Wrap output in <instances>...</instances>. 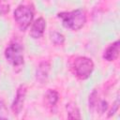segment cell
Listing matches in <instances>:
<instances>
[{"mask_svg":"<svg viewBox=\"0 0 120 120\" xmlns=\"http://www.w3.org/2000/svg\"><path fill=\"white\" fill-rule=\"evenodd\" d=\"M57 17L62 21L63 25L73 31L80 30L86 22V14L82 9H75L72 11L59 12Z\"/></svg>","mask_w":120,"mask_h":120,"instance_id":"cell-1","label":"cell"},{"mask_svg":"<svg viewBox=\"0 0 120 120\" xmlns=\"http://www.w3.org/2000/svg\"><path fill=\"white\" fill-rule=\"evenodd\" d=\"M71 68L76 77L81 80H86L94 70V63L88 57L78 56L73 60Z\"/></svg>","mask_w":120,"mask_h":120,"instance_id":"cell-2","label":"cell"},{"mask_svg":"<svg viewBox=\"0 0 120 120\" xmlns=\"http://www.w3.org/2000/svg\"><path fill=\"white\" fill-rule=\"evenodd\" d=\"M13 17L19 28L22 31H25L33 21L34 12L30 7L21 5L18 8H16V9L14 10Z\"/></svg>","mask_w":120,"mask_h":120,"instance_id":"cell-3","label":"cell"},{"mask_svg":"<svg viewBox=\"0 0 120 120\" xmlns=\"http://www.w3.org/2000/svg\"><path fill=\"white\" fill-rule=\"evenodd\" d=\"M5 57L7 61L14 68H20L24 63L23 47L19 43H10L5 50Z\"/></svg>","mask_w":120,"mask_h":120,"instance_id":"cell-4","label":"cell"},{"mask_svg":"<svg viewBox=\"0 0 120 120\" xmlns=\"http://www.w3.org/2000/svg\"><path fill=\"white\" fill-rule=\"evenodd\" d=\"M26 93H27V86L26 84H21L16 92V96L15 98L11 104V111L14 114H19L23 107L24 104V100H25V97H26Z\"/></svg>","mask_w":120,"mask_h":120,"instance_id":"cell-5","label":"cell"},{"mask_svg":"<svg viewBox=\"0 0 120 120\" xmlns=\"http://www.w3.org/2000/svg\"><path fill=\"white\" fill-rule=\"evenodd\" d=\"M89 109L92 112L98 111L99 113H103L107 111L108 109V103L106 100L104 99H99L98 96V92L97 90H93V92L90 94L89 96Z\"/></svg>","mask_w":120,"mask_h":120,"instance_id":"cell-6","label":"cell"},{"mask_svg":"<svg viewBox=\"0 0 120 120\" xmlns=\"http://www.w3.org/2000/svg\"><path fill=\"white\" fill-rule=\"evenodd\" d=\"M50 69H51V64L48 61L40 62L36 70V80L42 84L46 83L49 77Z\"/></svg>","mask_w":120,"mask_h":120,"instance_id":"cell-7","label":"cell"},{"mask_svg":"<svg viewBox=\"0 0 120 120\" xmlns=\"http://www.w3.org/2000/svg\"><path fill=\"white\" fill-rule=\"evenodd\" d=\"M45 28H46V21L44 20V18L39 17L32 23L29 35L31 36V38L35 39L39 38L42 37Z\"/></svg>","mask_w":120,"mask_h":120,"instance_id":"cell-8","label":"cell"},{"mask_svg":"<svg viewBox=\"0 0 120 120\" xmlns=\"http://www.w3.org/2000/svg\"><path fill=\"white\" fill-rule=\"evenodd\" d=\"M119 48H120L119 40H116L113 43L110 44L103 52V55H102L103 59L106 61H109V62H112V61H114L115 59H117V57L119 55Z\"/></svg>","mask_w":120,"mask_h":120,"instance_id":"cell-9","label":"cell"},{"mask_svg":"<svg viewBox=\"0 0 120 120\" xmlns=\"http://www.w3.org/2000/svg\"><path fill=\"white\" fill-rule=\"evenodd\" d=\"M44 98H45V100H46L47 105L50 108H53V107H55L56 103L59 100V94L55 90L48 89L47 92L45 93Z\"/></svg>","mask_w":120,"mask_h":120,"instance_id":"cell-10","label":"cell"},{"mask_svg":"<svg viewBox=\"0 0 120 120\" xmlns=\"http://www.w3.org/2000/svg\"><path fill=\"white\" fill-rule=\"evenodd\" d=\"M67 111H68V119H81V114L78 107L75 103H68L66 105Z\"/></svg>","mask_w":120,"mask_h":120,"instance_id":"cell-11","label":"cell"},{"mask_svg":"<svg viewBox=\"0 0 120 120\" xmlns=\"http://www.w3.org/2000/svg\"><path fill=\"white\" fill-rule=\"evenodd\" d=\"M50 39L51 41L55 45V46H60L63 45L65 42V37L63 34L57 32V31H52L50 33Z\"/></svg>","mask_w":120,"mask_h":120,"instance_id":"cell-12","label":"cell"},{"mask_svg":"<svg viewBox=\"0 0 120 120\" xmlns=\"http://www.w3.org/2000/svg\"><path fill=\"white\" fill-rule=\"evenodd\" d=\"M10 5L8 0H0V16L6 15L9 12Z\"/></svg>","mask_w":120,"mask_h":120,"instance_id":"cell-13","label":"cell"},{"mask_svg":"<svg viewBox=\"0 0 120 120\" xmlns=\"http://www.w3.org/2000/svg\"><path fill=\"white\" fill-rule=\"evenodd\" d=\"M8 112L5 105V103L0 100V119H8Z\"/></svg>","mask_w":120,"mask_h":120,"instance_id":"cell-14","label":"cell"},{"mask_svg":"<svg viewBox=\"0 0 120 120\" xmlns=\"http://www.w3.org/2000/svg\"><path fill=\"white\" fill-rule=\"evenodd\" d=\"M113 107L112 108V110L110 111V113H109V116H112V114H114L116 112H117V110H118V108H119V98H116V100L114 101V103H113V105H112Z\"/></svg>","mask_w":120,"mask_h":120,"instance_id":"cell-15","label":"cell"}]
</instances>
